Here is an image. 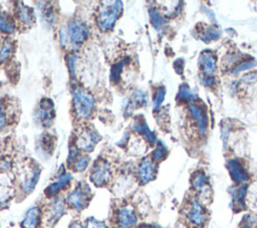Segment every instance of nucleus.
<instances>
[{"label": "nucleus", "instance_id": "f257e3e1", "mask_svg": "<svg viewBox=\"0 0 257 228\" xmlns=\"http://www.w3.org/2000/svg\"><path fill=\"white\" fill-rule=\"evenodd\" d=\"M88 33V27L82 20L72 18L67 22L66 27L60 31L61 44L63 46L70 45L73 48L80 46L87 39Z\"/></svg>", "mask_w": 257, "mask_h": 228}, {"label": "nucleus", "instance_id": "f03ea898", "mask_svg": "<svg viewBox=\"0 0 257 228\" xmlns=\"http://www.w3.org/2000/svg\"><path fill=\"white\" fill-rule=\"evenodd\" d=\"M122 11L121 1H104L101 3L97 13L98 27L103 31L113 28L115 21Z\"/></svg>", "mask_w": 257, "mask_h": 228}, {"label": "nucleus", "instance_id": "7ed1b4c3", "mask_svg": "<svg viewBox=\"0 0 257 228\" xmlns=\"http://www.w3.org/2000/svg\"><path fill=\"white\" fill-rule=\"evenodd\" d=\"M40 168L34 162L24 163L18 170V184L21 192L25 195L30 194L38 183Z\"/></svg>", "mask_w": 257, "mask_h": 228}, {"label": "nucleus", "instance_id": "20e7f679", "mask_svg": "<svg viewBox=\"0 0 257 228\" xmlns=\"http://www.w3.org/2000/svg\"><path fill=\"white\" fill-rule=\"evenodd\" d=\"M72 102L75 116L78 119H87L94 107L93 96L81 87L72 89Z\"/></svg>", "mask_w": 257, "mask_h": 228}, {"label": "nucleus", "instance_id": "39448f33", "mask_svg": "<svg viewBox=\"0 0 257 228\" xmlns=\"http://www.w3.org/2000/svg\"><path fill=\"white\" fill-rule=\"evenodd\" d=\"M91 199V192L88 185L84 182L78 183L73 190H71L66 197V204L71 209L80 212L89 203Z\"/></svg>", "mask_w": 257, "mask_h": 228}, {"label": "nucleus", "instance_id": "423d86ee", "mask_svg": "<svg viewBox=\"0 0 257 228\" xmlns=\"http://www.w3.org/2000/svg\"><path fill=\"white\" fill-rule=\"evenodd\" d=\"M187 109L189 112V125L194 127L201 137L205 136L208 129V117L205 108L201 103L192 100L188 102Z\"/></svg>", "mask_w": 257, "mask_h": 228}, {"label": "nucleus", "instance_id": "0eeeda50", "mask_svg": "<svg viewBox=\"0 0 257 228\" xmlns=\"http://www.w3.org/2000/svg\"><path fill=\"white\" fill-rule=\"evenodd\" d=\"M89 179L96 187L107 186L112 179V169L110 164L104 159H98L94 162L90 170Z\"/></svg>", "mask_w": 257, "mask_h": 228}, {"label": "nucleus", "instance_id": "6e6552de", "mask_svg": "<svg viewBox=\"0 0 257 228\" xmlns=\"http://www.w3.org/2000/svg\"><path fill=\"white\" fill-rule=\"evenodd\" d=\"M66 201L62 198H52L50 203H48L42 211V224L46 227H52L63 216L66 211Z\"/></svg>", "mask_w": 257, "mask_h": 228}, {"label": "nucleus", "instance_id": "1a4fd4ad", "mask_svg": "<svg viewBox=\"0 0 257 228\" xmlns=\"http://www.w3.org/2000/svg\"><path fill=\"white\" fill-rule=\"evenodd\" d=\"M185 216L188 222L195 227L203 226L208 219L206 208L197 199H193L189 202L188 206L186 207Z\"/></svg>", "mask_w": 257, "mask_h": 228}, {"label": "nucleus", "instance_id": "9d476101", "mask_svg": "<svg viewBox=\"0 0 257 228\" xmlns=\"http://www.w3.org/2000/svg\"><path fill=\"white\" fill-rule=\"evenodd\" d=\"M157 174L156 163L152 158H143L139 163L136 171L137 179L141 185H146L153 181Z\"/></svg>", "mask_w": 257, "mask_h": 228}, {"label": "nucleus", "instance_id": "9b49d317", "mask_svg": "<svg viewBox=\"0 0 257 228\" xmlns=\"http://www.w3.org/2000/svg\"><path fill=\"white\" fill-rule=\"evenodd\" d=\"M99 140H100V137L92 129H84L82 132H80L77 135L75 147L79 151L88 153L93 150L94 146L98 143Z\"/></svg>", "mask_w": 257, "mask_h": 228}, {"label": "nucleus", "instance_id": "f8f14e48", "mask_svg": "<svg viewBox=\"0 0 257 228\" xmlns=\"http://www.w3.org/2000/svg\"><path fill=\"white\" fill-rule=\"evenodd\" d=\"M15 193L13 179L8 172L0 173V207H5L13 199Z\"/></svg>", "mask_w": 257, "mask_h": 228}, {"label": "nucleus", "instance_id": "ddd939ff", "mask_svg": "<svg viewBox=\"0 0 257 228\" xmlns=\"http://www.w3.org/2000/svg\"><path fill=\"white\" fill-rule=\"evenodd\" d=\"M72 175L69 172L62 171L61 174H58L56 179L50 183L45 189V195L48 198H55L63 189H65L71 182Z\"/></svg>", "mask_w": 257, "mask_h": 228}, {"label": "nucleus", "instance_id": "4468645a", "mask_svg": "<svg viewBox=\"0 0 257 228\" xmlns=\"http://www.w3.org/2000/svg\"><path fill=\"white\" fill-rule=\"evenodd\" d=\"M139 217L137 211L133 208V206L124 205L120 206L115 211V222L116 224L124 225L127 227H134L138 224Z\"/></svg>", "mask_w": 257, "mask_h": 228}, {"label": "nucleus", "instance_id": "2eb2a0df", "mask_svg": "<svg viewBox=\"0 0 257 228\" xmlns=\"http://www.w3.org/2000/svg\"><path fill=\"white\" fill-rule=\"evenodd\" d=\"M199 66L202 72V77H212L217 71V57L209 50L201 53L199 58Z\"/></svg>", "mask_w": 257, "mask_h": 228}, {"label": "nucleus", "instance_id": "dca6fc26", "mask_svg": "<svg viewBox=\"0 0 257 228\" xmlns=\"http://www.w3.org/2000/svg\"><path fill=\"white\" fill-rule=\"evenodd\" d=\"M227 169L232 180L237 184H244L249 180V174L243 165V163L238 159H231L227 163Z\"/></svg>", "mask_w": 257, "mask_h": 228}, {"label": "nucleus", "instance_id": "f3484780", "mask_svg": "<svg viewBox=\"0 0 257 228\" xmlns=\"http://www.w3.org/2000/svg\"><path fill=\"white\" fill-rule=\"evenodd\" d=\"M42 225V210L38 206L29 208L20 222L21 228H40Z\"/></svg>", "mask_w": 257, "mask_h": 228}, {"label": "nucleus", "instance_id": "a211bd4d", "mask_svg": "<svg viewBox=\"0 0 257 228\" xmlns=\"http://www.w3.org/2000/svg\"><path fill=\"white\" fill-rule=\"evenodd\" d=\"M52 110L53 103L49 98H43L40 102V108L38 110V119L41 121L42 125L49 127L52 124Z\"/></svg>", "mask_w": 257, "mask_h": 228}, {"label": "nucleus", "instance_id": "6ab92c4d", "mask_svg": "<svg viewBox=\"0 0 257 228\" xmlns=\"http://www.w3.org/2000/svg\"><path fill=\"white\" fill-rule=\"evenodd\" d=\"M16 16H17V19L19 20V22H21V24H23L27 27H30L35 21L33 10L30 7H28L22 3H20V5L17 6Z\"/></svg>", "mask_w": 257, "mask_h": 228}, {"label": "nucleus", "instance_id": "aec40b11", "mask_svg": "<svg viewBox=\"0 0 257 228\" xmlns=\"http://www.w3.org/2000/svg\"><path fill=\"white\" fill-rule=\"evenodd\" d=\"M133 130L140 135H144L151 144H155L157 142V138L155 134L149 129L147 123L143 119H139L134 123Z\"/></svg>", "mask_w": 257, "mask_h": 228}, {"label": "nucleus", "instance_id": "412c9836", "mask_svg": "<svg viewBox=\"0 0 257 228\" xmlns=\"http://www.w3.org/2000/svg\"><path fill=\"white\" fill-rule=\"evenodd\" d=\"M192 187L198 193L208 191V179L203 171L196 172L192 177Z\"/></svg>", "mask_w": 257, "mask_h": 228}, {"label": "nucleus", "instance_id": "4be33fe9", "mask_svg": "<svg viewBox=\"0 0 257 228\" xmlns=\"http://www.w3.org/2000/svg\"><path fill=\"white\" fill-rule=\"evenodd\" d=\"M233 203L234 207L238 210H242L245 207V197H246V185L241 184L233 192Z\"/></svg>", "mask_w": 257, "mask_h": 228}, {"label": "nucleus", "instance_id": "5701e85b", "mask_svg": "<svg viewBox=\"0 0 257 228\" xmlns=\"http://www.w3.org/2000/svg\"><path fill=\"white\" fill-rule=\"evenodd\" d=\"M132 179L127 175H122L115 184V195L124 196L128 193L132 186Z\"/></svg>", "mask_w": 257, "mask_h": 228}, {"label": "nucleus", "instance_id": "b1692460", "mask_svg": "<svg viewBox=\"0 0 257 228\" xmlns=\"http://www.w3.org/2000/svg\"><path fill=\"white\" fill-rule=\"evenodd\" d=\"M0 30L6 34L14 32V21L8 13H0Z\"/></svg>", "mask_w": 257, "mask_h": 228}, {"label": "nucleus", "instance_id": "393cba45", "mask_svg": "<svg viewBox=\"0 0 257 228\" xmlns=\"http://www.w3.org/2000/svg\"><path fill=\"white\" fill-rule=\"evenodd\" d=\"M149 13H150V17H151L152 24L154 25V27L157 30H161L163 28V26L165 25V19L163 18L161 13L154 7L150 8Z\"/></svg>", "mask_w": 257, "mask_h": 228}, {"label": "nucleus", "instance_id": "a878e982", "mask_svg": "<svg viewBox=\"0 0 257 228\" xmlns=\"http://www.w3.org/2000/svg\"><path fill=\"white\" fill-rule=\"evenodd\" d=\"M220 35H221L220 29H218L217 27L209 26L203 30V33L201 34V39L206 42H211L212 40L219 38Z\"/></svg>", "mask_w": 257, "mask_h": 228}, {"label": "nucleus", "instance_id": "bb28decb", "mask_svg": "<svg viewBox=\"0 0 257 228\" xmlns=\"http://www.w3.org/2000/svg\"><path fill=\"white\" fill-rule=\"evenodd\" d=\"M90 159L87 155H83V156H79V158L75 161V163L71 166L72 170L76 173H81L83 172L89 165Z\"/></svg>", "mask_w": 257, "mask_h": 228}, {"label": "nucleus", "instance_id": "cd10ccee", "mask_svg": "<svg viewBox=\"0 0 257 228\" xmlns=\"http://www.w3.org/2000/svg\"><path fill=\"white\" fill-rule=\"evenodd\" d=\"M166 156H167V149H166V147L162 143H159L157 148L152 153V160L155 163H159V162L163 161L166 158Z\"/></svg>", "mask_w": 257, "mask_h": 228}, {"label": "nucleus", "instance_id": "c85d7f7f", "mask_svg": "<svg viewBox=\"0 0 257 228\" xmlns=\"http://www.w3.org/2000/svg\"><path fill=\"white\" fill-rule=\"evenodd\" d=\"M12 52V42L10 40H5L0 47V62L6 60Z\"/></svg>", "mask_w": 257, "mask_h": 228}, {"label": "nucleus", "instance_id": "c756f323", "mask_svg": "<svg viewBox=\"0 0 257 228\" xmlns=\"http://www.w3.org/2000/svg\"><path fill=\"white\" fill-rule=\"evenodd\" d=\"M82 228H108V226L104 221L90 217L84 222V224H82Z\"/></svg>", "mask_w": 257, "mask_h": 228}, {"label": "nucleus", "instance_id": "7c9ffc66", "mask_svg": "<svg viewBox=\"0 0 257 228\" xmlns=\"http://www.w3.org/2000/svg\"><path fill=\"white\" fill-rule=\"evenodd\" d=\"M123 65H124V61L121 60L120 62L114 64L112 67H111V71H110V79L114 82H117L120 78V73H121V70L123 68Z\"/></svg>", "mask_w": 257, "mask_h": 228}, {"label": "nucleus", "instance_id": "2f4dec72", "mask_svg": "<svg viewBox=\"0 0 257 228\" xmlns=\"http://www.w3.org/2000/svg\"><path fill=\"white\" fill-rule=\"evenodd\" d=\"M242 228H257V216L256 215L245 216Z\"/></svg>", "mask_w": 257, "mask_h": 228}, {"label": "nucleus", "instance_id": "473e14b6", "mask_svg": "<svg viewBox=\"0 0 257 228\" xmlns=\"http://www.w3.org/2000/svg\"><path fill=\"white\" fill-rule=\"evenodd\" d=\"M165 93H166V90L164 87H160L156 91L155 97H154V108H157L161 105V103L163 102V100L165 98Z\"/></svg>", "mask_w": 257, "mask_h": 228}, {"label": "nucleus", "instance_id": "72a5a7b5", "mask_svg": "<svg viewBox=\"0 0 257 228\" xmlns=\"http://www.w3.org/2000/svg\"><path fill=\"white\" fill-rule=\"evenodd\" d=\"M41 15L46 22H51L53 20V11L51 5H43L41 9Z\"/></svg>", "mask_w": 257, "mask_h": 228}, {"label": "nucleus", "instance_id": "f704fd0d", "mask_svg": "<svg viewBox=\"0 0 257 228\" xmlns=\"http://www.w3.org/2000/svg\"><path fill=\"white\" fill-rule=\"evenodd\" d=\"M78 158H79V150L76 147H70L68 158H67V164L71 167Z\"/></svg>", "mask_w": 257, "mask_h": 228}, {"label": "nucleus", "instance_id": "c9c22d12", "mask_svg": "<svg viewBox=\"0 0 257 228\" xmlns=\"http://www.w3.org/2000/svg\"><path fill=\"white\" fill-rule=\"evenodd\" d=\"M256 64V62L253 60V61H242L241 63H239L235 68H233L232 72L233 73H238L242 70H245V69H250L251 67H253L254 65Z\"/></svg>", "mask_w": 257, "mask_h": 228}, {"label": "nucleus", "instance_id": "e433bc0d", "mask_svg": "<svg viewBox=\"0 0 257 228\" xmlns=\"http://www.w3.org/2000/svg\"><path fill=\"white\" fill-rule=\"evenodd\" d=\"M7 112H6V107L3 104V102L0 100V130L4 129L7 125Z\"/></svg>", "mask_w": 257, "mask_h": 228}, {"label": "nucleus", "instance_id": "4c0bfd02", "mask_svg": "<svg viewBox=\"0 0 257 228\" xmlns=\"http://www.w3.org/2000/svg\"><path fill=\"white\" fill-rule=\"evenodd\" d=\"M68 228H82V224L78 221H74L69 225Z\"/></svg>", "mask_w": 257, "mask_h": 228}, {"label": "nucleus", "instance_id": "58836bf2", "mask_svg": "<svg viewBox=\"0 0 257 228\" xmlns=\"http://www.w3.org/2000/svg\"><path fill=\"white\" fill-rule=\"evenodd\" d=\"M137 228H160V227L153 224H141Z\"/></svg>", "mask_w": 257, "mask_h": 228}, {"label": "nucleus", "instance_id": "ea45409f", "mask_svg": "<svg viewBox=\"0 0 257 228\" xmlns=\"http://www.w3.org/2000/svg\"><path fill=\"white\" fill-rule=\"evenodd\" d=\"M111 228H131V227H127V226H124V225H120V224H115Z\"/></svg>", "mask_w": 257, "mask_h": 228}]
</instances>
